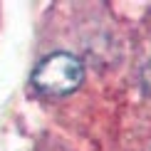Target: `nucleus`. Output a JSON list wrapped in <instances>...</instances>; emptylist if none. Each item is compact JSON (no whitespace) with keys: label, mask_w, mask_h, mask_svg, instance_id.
<instances>
[{"label":"nucleus","mask_w":151,"mask_h":151,"mask_svg":"<svg viewBox=\"0 0 151 151\" xmlns=\"http://www.w3.org/2000/svg\"><path fill=\"white\" fill-rule=\"evenodd\" d=\"M144 87H146V92H151V62L144 67Z\"/></svg>","instance_id":"nucleus-2"},{"label":"nucleus","mask_w":151,"mask_h":151,"mask_svg":"<svg viewBox=\"0 0 151 151\" xmlns=\"http://www.w3.org/2000/svg\"><path fill=\"white\" fill-rule=\"evenodd\" d=\"M84 79V65L77 55L72 52H52L40 60V65L32 72L35 89L50 97H62L70 94L82 84Z\"/></svg>","instance_id":"nucleus-1"}]
</instances>
